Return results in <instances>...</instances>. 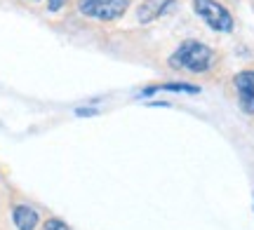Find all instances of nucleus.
<instances>
[{
  "label": "nucleus",
  "mask_w": 254,
  "mask_h": 230,
  "mask_svg": "<svg viewBox=\"0 0 254 230\" xmlns=\"http://www.w3.org/2000/svg\"><path fill=\"white\" fill-rule=\"evenodd\" d=\"M165 66L174 73L205 78V75H214L224 66V56L217 47L207 45L205 40L186 38L165 56Z\"/></svg>",
  "instance_id": "obj_2"
},
{
  "label": "nucleus",
  "mask_w": 254,
  "mask_h": 230,
  "mask_svg": "<svg viewBox=\"0 0 254 230\" xmlns=\"http://www.w3.org/2000/svg\"><path fill=\"white\" fill-rule=\"evenodd\" d=\"M231 90L236 94L238 108L245 115H254V68H243L231 78Z\"/></svg>",
  "instance_id": "obj_5"
},
{
  "label": "nucleus",
  "mask_w": 254,
  "mask_h": 230,
  "mask_svg": "<svg viewBox=\"0 0 254 230\" xmlns=\"http://www.w3.org/2000/svg\"><path fill=\"white\" fill-rule=\"evenodd\" d=\"M179 0H139L134 5V21L139 26H148V24H155L163 17H167L170 12H174Z\"/></svg>",
  "instance_id": "obj_6"
},
{
  "label": "nucleus",
  "mask_w": 254,
  "mask_h": 230,
  "mask_svg": "<svg viewBox=\"0 0 254 230\" xmlns=\"http://www.w3.org/2000/svg\"><path fill=\"white\" fill-rule=\"evenodd\" d=\"M190 7L195 12V17L214 33H233L236 31V17L221 0H190Z\"/></svg>",
  "instance_id": "obj_4"
},
{
  "label": "nucleus",
  "mask_w": 254,
  "mask_h": 230,
  "mask_svg": "<svg viewBox=\"0 0 254 230\" xmlns=\"http://www.w3.org/2000/svg\"><path fill=\"white\" fill-rule=\"evenodd\" d=\"M40 230H73L68 223L59 219V216H45V221H43V228Z\"/></svg>",
  "instance_id": "obj_8"
},
{
  "label": "nucleus",
  "mask_w": 254,
  "mask_h": 230,
  "mask_svg": "<svg viewBox=\"0 0 254 230\" xmlns=\"http://www.w3.org/2000/svg\"><path fill=\"white\" fill-rule=\"evenodd\" d=\"M45 216L33 202L5 185L0 190V230H40Z\"/></svg>",
  "instance_id": "obj_3"
},
{
  "label": "nucleus",
  "mask_w": 254,
  "mask_h": 230,
  "mask_svg": "<svg viewBox=\"0 0 254 230\" xmlns=\"http://www.w3.org/2000/svg\"><path fill=\"white\" fill-rule=\"evenodd\" d=\"M136 2L139 0H71L64 12V21L82 28L109 31L118 26Z\"/></svg>",
  "instance_id": "obj_1"
},
{
  "label": "nucleus",
  "mask_w": 254,
  "mask_h": 230,
  "mask_svg": "<svg viewBox=\"0 0 254 230\" xmlns=\"http://www.w3.org/2000/svg\"><path fill=\"white\" fill-rule=\"evenodd\" d=\"M155 92H186V94H198L200 87L193 83H184V80H167V83H155L141 90V96H151Z\"/></svg>",
  "instance_id": "obj_7"
}]
</instances>
